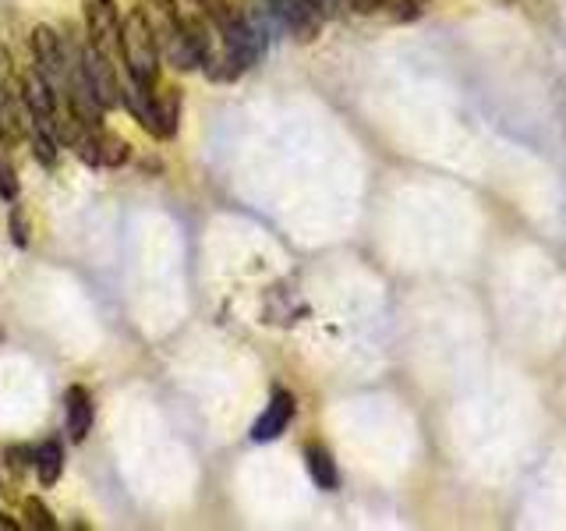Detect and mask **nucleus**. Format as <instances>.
I'll return each instance as SVG.
<instances>
[{
    "label": "nucleus",
    "instance_id": "1a4fd4ad",
    "mask_svg": "<svg viewBox=\"0 0 566 531\" xmlns=\"http://www.w3.org/2000/svg\"><path fill=\"white\" fill-rule=\"evenodd\" d=\"M132 4L142 14V22L153 29L159 46H164L167 40H174V35L185 29L181 14H177V8H174V0H132Z\"/></svg>",
    "mask_w": 566,
    "mask_h": 531
},
{
    "label": "nucleus",
    "instance_id": "6ab92c4d",
    "mask_svg": "<svg viewBox=\"0 0 566 531\" xmlns=\"http://www.w3.org/2000/svg\"><path fill=\"white\" fill-rule=\"evenodd\" d=\"M347 4L358 11V14H371V11H379L386 0H347Z\"/></svg>",
    "mask_w": 566,
    "mask_h": 531
},
{
    "label": "nucleus",
    "instance_id": "423d86ee",
    "mask_svg": "<svg viewBox=\"0 0 566 531\" xmlns=\"http://www.w3.org/2000/svg\"><path fill=\"white\" fill-rule=\"evenodd\" d=\"M294 412H297V404L291 397V389L276 386L273 394H270V404H265V412L252 425V439L255 442H273V439H280L283 433L291 429Z\"/></svg>",
    "mask_w": 566,
    "mask_h": 531
},
{
    "label": "nucleus",
    "instance_id": "9b49d317",
    "mask_svg": "<svg viewBox=\"0 0 566 531\" xmlns=\"http://www.w3.org/2000/svg\"><path fill=\"white\" fill-rule=\"evenodd\" d=\"M32 468H35V478H40L43 489L57 486L61 471H64V447H61V439L40 442V447L32 450Z\"/></svg>",
    "mask_w": 566,
    "mask_h": 531
},
{
    "label": "nucleus",
    "instance_id": "6e6552de",
    "mask_svg": "<svg viewBox=\"0 0 566 531\" xmlns=\"http://www.w3.org/2000/svg\"><path fill=\"white\" fill-rule=\"evenodd\" d=\"M96 421V407L93 397H88L85 386H67L64 394V425H67V439L71 442H85L88 433H93Z\"/></svg>",
    "mask_w": 566,
    "mask_h": 531
},
{
    "label": "nucleus",
    "instance_id": "39448f33",
    "mask_svg": "<svg viewBox=\"0 0 566 531\" xmlns=\"http://www.w3.org/2000/svg\"><path fill=\"white\" fill-rule=\"evenodd\" d=\"M262 8L283 29H291L297 40H315V32L323 29V14L312 0H262Z\"/></svg>",
    "mask_w": 566,
    "mask_h": 531
},
{
    "label": "nucleus",
    "instance_id": "f03ea898",
    "mask_svg": "<svg viewBox=\"0 0 566 531\" xmlns=\"http://www.w3.org/2000/svg\"><path fill=\"white\" fill-rule=\"evenodd\" d=\"M117 53L128 67V79L142 88H153L159 82V43L153 29L142 22V14L132 11L128 22H120V43Z\"/></svg>",
    "mask_w": 566,
    "mask_h": 531
},
{
    "label": "nucleus",
    "instance_id": "f8f14e48",
    "mask_svg": "<svg viewBox=\"0 0 566 531\" xmlns=\"http://www.w3.org/2000/svg\"><path fill=\"white\" fill-rule=\"evenodd\" d=\"M128 159V142L120 135L99 128V167H120Z\"/></svg>",
    "mask_w": 566,
    "mask_h": 531
},
{
    "label": "nucleus",
    "instance_id": "412c9836",
    "mask_svg": "<svg viewBox=\"0 0 566 531\" xmlns=\"http://www.w3.org/2000/svg\"><path fill=\"white\" fill-rule=\"evenodd\" d=\"M0 138H4V135H0Z\"/></svg>",
    "mask_w": 566,
    "mask_h": 531
},
{
    "label": "nucleus",
    "instance_id": "7ed1b4c3",
    "mask_svg": "<svg viewBox=\"0 0 566 531\" xmlns=\"http://www.w3.org/2000/svg\"><path fill=\"white\" fill-rule=\"evenodd\" d=\"M78 67H82V79L88 85V93H93V100L103 106V111L120 106V79L111 64V53H103L93 43H82L78 46Z\"/></svg>",
    "mask_w": 566,
    "mask_h": 531
},
{
    "label": "nucleus",
    "instance_id": "f3484780",
    "mask_svg": "<svg viewBox=\"0 0 566 531\" xmlns=\"http://www.w3.org/2000/svg\"><path fill=\"white\" fill-rule=\"evenodd\" d=\"M382 8H389V14L407 22V18H418L421 14V0H386Z\"/></svg>",
    "mask_w": 566,
    "mask_h": 531
},
{
    "label": "nucleus",
    "instance_id": "ddd939ff",
    "mask_svg": "<svg viewBox=\"0 0 566 531\" xmlns=\"http://www.w3.org/2000/svg\"><path fill=\"white\" fill-rule=\"evenodd\" d=\"M22 513H25V524L35 528V531H53V528H57V521H53V513L46 510V503L35 500V496H29V500L22 503Z\"/></svg>",
    "mask_w": 566,
    "mask_h": 531
},
{
    "label": "nucleus",
    "instance_id": "2eb2a0df",
    "mask_svg": "<svg viewBox=\"0 0 566 531\" xmlns=\"http://www.w3.org/2000/svg\"><path fill=\"white\" fill-rule=\"evenodd\" d=\"M11 241L18 248H25L29 244V220H25V209L22 206H14L11 209Z\"/></svg>",
    "mask_w": 566,
    "mask_h": 531
},
{
    "label": "nucleus",
    "instance_id": "9d476101",
    "mask_svg": "<svg viewBox=\"0 0 566 531\" xmlns=\"http://www.w3.org/2000/svg\"><path fill=\"white\" fill-rule=\"evenodd\" d=\"M305 468L312 475V482L323 489V492H333L340 486V471H336V460L329 454V447L323 442H305Z\"/></svg>",
    "mask_w": 566,
    "mask_h": 531
},
{
    "label": "nucleus",
    "instance_id": "a211bd4d",
    "mask_svg": "<svg viewBox=\"0 0 566 531\" xmlns=\"http://www.w3.org/2000/svg\"><path fill=\"white\" fill-rule=\"evenodd\" d=\"M0 195H4V199H18L14 174H11V167H4V164H0Z\"/></svg>",
    "mask_w": 566,
    "mask_h": 531
},
{
    "label": "nucleus",
    "instance_id": "dca6fc26",
    "mask_svg": "<svg viewBox=\"0 0 566 531\" xmlns=\"http://www.w3.org/2000/svg\"><path fill=\"white\" fill-rule=\"evenodd\" d=\"M32 450L35 447H8V468L14 471V475H22V471H29L32 468Z\"/></svg>",
    "mask_w": 566,
    "mask_h": 531
},
{
    "label": "nucleus",
    "instance_id": "20e7f679",
    "mask_svg": "<svg viewBox=\"0 0 566 531\" xmlns=\"http://www.w3.org/2000/svg\"><path fill=\"white\" fill-rule=\"evenodd\" d=\"M88 43L99 46L103 53H114L120 43V11L114 0H82Z\"/></svg>",
    "mask_w": 566,
    "mask_h": 531
},
{
    "label": "nucleus",
    "instance_id": "4468645a",
    "mask_svg": "<svg viewBox=\"0 0 566 531\" xmlns=\"http://www.w3.org/2000/svg\"><path fill=\"white\" fill-rule=\"evenodd\" d=\"M29 142H32V149H35V159L46 167L57 164V138H53L50 132H40V128H29Z\"/></svg>",
    "mask_w": 566,
    "mask_h": 531
},
{
    "label": "nucleus",
    "instance_id": "aec40b11",
    "mask_svg": "<svg viewBox=\"0 0 566 531\" xmlns=\"http://www.w3.org/2000/svg\"><path fill=\"white\" fill-rule=\"evenodd\" d=\"M312 4L318 8V14H336V11H340V4H347V0H312Z\"/></svg>",
    "mask_w": 566,
    "mask_h": 531
},
{
    "label": "nucleus",
    "instance_id": "0eeeda50",
    "mask_svg": "<svg viewBox=\"0 0 566 531\" xmlns=\"http://www.w3.org/2000/svg\"><path fill=\"white\" fill-rule=\"evenodd\" d=\"M32 58H35V67H40L53 85H61L71 58H67L64 40L50 25H35L32 29Z\"/></svg>",
    "mask_w": 566,
    "mask_h": 531
},
{
    "label": "nucleus",
    "instance_id": "f257e3e1",
    "mask_svg": "<svg viewBox=\"0 0 566 531\" xmlns=\"http://www.w3.org/2000/svg\"><path fill=\"white\" fill-rule=\"evenodd\" d=\"M120 106L159 142L174 138L177 124H181V88L177 85L156 82L153 88H142L128 79L120 82Z\"/></svg>",
    "mask_w": 566,
    "mask_h": 531
}]
</instances>
